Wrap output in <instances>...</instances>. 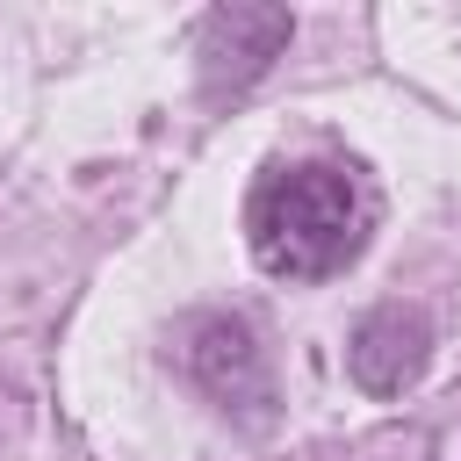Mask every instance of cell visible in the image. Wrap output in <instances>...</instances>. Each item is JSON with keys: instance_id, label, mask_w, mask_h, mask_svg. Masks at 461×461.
<instances>
[{"instance_id": "2", "label": "cell", "mask_w": 461, "mask_h": 461, "mask_svg": "<svg viewBox=\"0 0 461 461\" xmlns=\"http://www.w3.org/2000/svg\"><path fill=\"white\" fill-rule=\"evenodd\" d=\"M425 346H432L425 317H418V310H403V303H382V310H367V317H360V331H353V346H346V367H353V382H360V389L396 396V389H411V382H418Z\"/></svg>"}, {"instance_id": "3", "label": "cell", "mask_w": 461, "mask_h": 461, "mask_svg": "<svg viewBox=\"0 0 461 461\" xmlns=\"http://www.w3.org/2000/svg\"><path fill=\"white\" fill-rule=\"evenodd\" d=\"M187 375L216 403H267V367H259V346L238 317H202L187 331Z\"/></svg>"}, {"instance_id": "1", "label": "cell", "mask_w": 461, "mask_h": 461, "mask_svg": "<svg viewBox=\"0 0 461 461\" xmlns=\"http://www.w3.org/2000/svg\"><path fill=\"white\" fill-rule=\"evenodd\" d=\"M367 223H375V202H367L360 173L339 166V158L274 166L245 202V238H252L259 267L288 274V281L339 274L367 245Z\"/></svg>"}]
</instances>
